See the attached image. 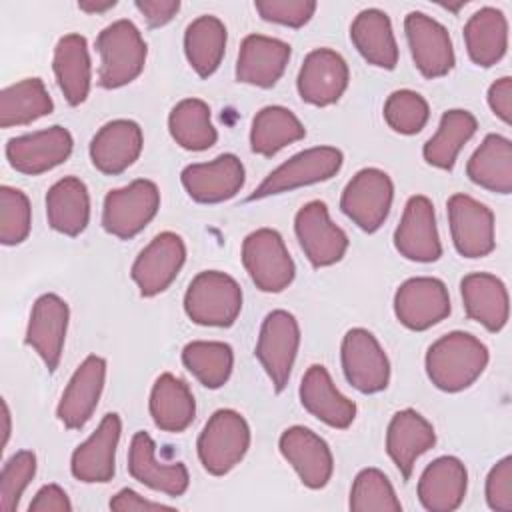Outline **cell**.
Here are the masks:
<instances>
[{
  "label": "cell",
  "mask_w": 512,
  "mask_h": 512,
  "mask_svg": "<svg viewBox=\"0 0 512 512\" xmlns=\"http://www.w3.org/2000/svg\"><path fill=\"white\" fill-rule=\"evenodd\" d=\"M464 42L474 64L494 66L508 48V20L502 10L486 6L474 12L464 24Z\"/></svg>",
  "instance_id": "cell-35"
},
{
  "label": "cell",
  "mask_w": 512,
  "mask_h": 512,
  "mask_svg": "<svg viewBox=\"0 0 512 512\" xmlns=\"http://www.w3.org/2000/svg\"><path fill=\"white\" fill-rule=\"evenodd\" d=\"M52 68L56 82L70 106H78L88 98L92 82V66L88 42L82 34H66L54 48Z\"/></svg>",
  "instance_id": "cell-31"
},
{
  "label": "cell",
  "mask_w": 512,
  "mask_h": 512,
  "mask_svg": "<svg viewBox=\"0 0 512 512\" xmlns=\"http://www.w3.org/2000/svg\"><path fill=\"white\" fill-rule=\"evenodd\" d=\"M486 502L492 510H512V458L498 460L486 476Z\"/></svg>",
  "instance_id": "cell-48"
},
{
  "label": "cell",
  "mask_w": 512,
  "mask_h": 512,
  "mask_svg": "<svg viewBox=\"0 0 512 512\" xmlns=\"http://www.w3.org/2000/svg\"><path fill=\"white\" fill-rule=\"evenodd\" d=\"M110 510H114V512H154V510H174V508L168 504H162V502H152V500L140 496L132 488H122L118 494L112 496Z\"/></svg>",
  "instance_id": "cell-51"
},
{
  "label": "cell",
  "mask_w": 512,
  "mask_h": 512,
  "mask_svg": "<svg viewBox=\"0 0 512 512\" xmlns=\"http://www.w3.org/2000/svg\"><path fill=\"white\" fill-rule=\"evenodd\" d=\"M128 472L140 484L168 496H182L190 484L186 466L182 462L158 460L154 440L142 430L132 436L128 450Z\"/></svg>",
  "instance_id": "cell-24"
},
{
  "label": "cell",
  "mask_w": 512,
  "mask_h": 512,
  "mask_svg": "<svg viewBox=\"0 0 512 512\" xmlns=\"http://www.w3.org/2000/svg\"><path fill=\"white\" fill-rule=\"evenodd\" d=\"M460 294L470 320L490 332H500L508 322V290L500 278L488 272H472L462 278Z\"/></svg>",
  "instance_id": "cell-30"
},
{
  "label": "cell",
  "mask_w": 512,
  "mask_h": 512,
  "mask_svg": "<svg viewBox=\"0 0 512 512\" xmlns=\"http://www.w3.org/2000/svg\"><path fill=\"white\" fill-rule=\"evenodd\" d=\"M476 128L478 122L472 112L460 108L444 112L438 130L422 148L424 160L440 170H452L458 152L474 136Z\"/></svg>",
  "instance_id": "cell-39"
},
{
  "label": "cell",
  "mask_w": 512,
  "mask_h": 512,
  "mask_svg": "<svg viewBox=\"0 0 512 512\" xmlns=\"http://www.w3.org/2000/svg\"><path fill=\"white\" fill-rule=\"evenodd\" d=\"M74 140L64 126H50L32 134L10 138L6 158L16 172L36 176L60 166L72 152Z\"/></svg>",
  "instance_id": "cell-15"
},
{
  "label": "cell",
  "mask_w": 512,
  "mask_h": 512,
  "mask_svg": "<svg viewBox=\"0 0 512 512\" xmlns=\"http://www.w3.org/2000/svg\"><path fill=\"white\" fill-rule=\"evenodd\" d=\"M142 128L134 120L106 122L90 142V160L102 174L114 176L130 168L142 152Z\"/></svg>",
  "instance_id": "cell-26"
},
{
  "label": "cell",
  "mask_w": 512,
  "mask_h": 512,
  "mask_svg": "<svg viewBox=\"0 0 512 512\" xmlns=\"http://www.w3.org/2000/svg\"><path fill=\"white\" fill-rule=\"evenodd\" d=\"M466 488V466L456 456H440L420 474L418 500L430 512H452L462 504Z\"/></svg>",
  "instance_id": "cell-29"
},
{
  "label": "cell",
  "mask_w": 512,
  "mask_h": 512,
  "mask_svg": "<svg viewBox=\"0 0 512 512\" xmlns=\"http://www.w3.org/2000/svg\"><path fill=\"white\" fill-rule=\"evenodd\" d=\"M114 6H116L114 0H108V2H78V8L84 10V12H90V14H94V12H106V10L114 8Z\"/></svg>",
  "instance_id": "cell-53"
},
{
  "label": "cell",
  "mask_w": 512,
  "mask_h": 512,
  "mask_svg": "<svg viewBox=\"0 0 512 512\" xmlns=\"http://www.w3.org/2000/svg\"><path fill=\"white\" fill-rule=\"evenodd\" d=\"M306 136L304 124L284 106H264L256 112L250 128L252 152L260 156H274L284 146Z\"/></svg>",
  "instance_id": "cell-38"
},
{
  "label": "cell",
  "mask_w": 512,
  "mask_h": 512,
  "mask_svg": "<svg viewBox=\"0 0 512 512\" xmlns=\"http://www.w3.org/2000/svg\"><path fill=\"white\" fill-rule=\"evenodd\" d=\"M68 494L58 484L42 486L28 506V512H70Z\"/></svg>",
  "instance_id": "cell-50"
},
{
  "label": "cell",
  "mask_w": 512,
  "mask_h": 512,
  "mask_svg": "<svg viewBox=\"0 0 512 512\" xmlns=\"http://www.w3.org/2000/svg\"><path fill=\"white\" fill-rule=\"evenodd\" d=\"M242 264L262 292H282L294 280L296 268L282 236L272 228H258L242 242Z\"/></svg>",
  "instance_id": "cell-6"
},
{
  "label": "cell",
  "mask_w": 512,
  "mask_h": 512,
  "mask_svg": "<svg viewBox=\"0 0 512 512\" xmlns=\"http://www.w3.org/2000/svg\"><path fill=\"white\" fill-rule=\"evenodd\" d=\"M196 448L204 470L224 476L246 456L250 448V426L236 410H216L204 424Z\"/></svg>",
  "instance_id": "cell-4"
},
{
  "label": "cell",
  "mask_w": 512,
  "mask_h": 512,
  "mask_svg": "<svg viewBox=\"0 0 512 512\" xmlns=\"http://www.w3.org/2000/svg\"><path fill=\"white\" fill-rule=\"evenodd\" d=\"M488 348L468 332H448L426 352V374L444 392H460L472 386L488 366Z\"/></svg>",
  "instance_id": "cell-1"
},
{
  "label": "cell",
  "mask_w": 512,
  "mask_h": 512,
  "mask_svg": "<svg viewBox=\"0 0 512 512\" xmlns=\"http://www.w3.org/2000/svg\"><path fill=\"white\" fill-rule=\"evenodd\" d=\"M54 102L40 78H24L0 92V126H24L48 116Z\"/></svg>",
  "instance_id": "cell-40"
},
{
  "label": "cell",
  "mask_w": 512,
  "mask_h": 512,
  "mask_svg": "<svg viewBox=\"0 0 512 512\" xmlns=\"http://www.w3.org/2000/svg\"><path fill=\"white\" fill-rule=\"evenodd\" d=\"M122 420L108 412L98 428L74 450L70 460L72 476L86 484L110 482L116 472V448L120 442Z\"/></svg>",
  "instance_id": "cell-18"
},
{
  "label": "cell",
  "mask_w": 512,
  "mask_h": 512,
  "mask_svg": "<svg viewBox=\"0 0 512 512\" xmlns=\"http://www.w3.org/2000/svg\"><path fill=\"white\" fill-rule=\"evenodd\" d=\"M148 408L156 428L172 434L184 432L196 416V400L188 384L170 372L156 378Z\"/></svg>",
  "instance_id": "cell-33"
},
{
  "label": "cell",
  "mask_w": 512,
  "mask_h": 512,
  "mask_svg": "<svg viewBox=\"0 0 512 512\" xmlns=\"http://www.w3.org/2000/svg\"><path fill=\"white\" fill-rule=\"evenodd\" d=\"M488 106L504 122H512V78L502 76L488 88Z\"/></svg>",
  "instance_id": "cell-49"
},
{
  "label": "cell",
  "mask_w": 512,
  "mask_h": 512,
  "mask_svg": "<svg viewBox=\"0 0 512 512\" xmlns=\"http://www.w3.org/2000/svg\"><path fill=\"white\" fill-rule=\"evenodd\" d=\"M170 136L184 150L200 152L216 144L218 132L210 120V106L200 98L180 100L168 116Z\"/></svg>",
  "instance_id": "cell-41"
},
{
  "label": "cell",
  "mask_w": 512,
  "mask_h": 512,
  "mask_svg": "<svg viewBox=\"0 0 512 512\" xmlns=\"http://www.w3.org/2000/svg\"><path fill=\"white\" fill-rule=\"evenodd\" d=\"M160 208V192L152 180L138 178L128 186L114 188L104 198L102 226L108 234L130 240L140 234Z\"/></svg>",
  "instance_id": "cell-5"
},
{
  "label": "cell",
  "mask_w": 512,
  "mask_h": 512,
  "mask_svg": "<svg viewBox=\"0 0 512 512\" xmlns=\"http://www.w3.org/2000/svg\"><path fill=\"white\" fill-rule=\"evenodd\" d=\"M136 8L146 18L150 28H160L176 16V12L180 10V2L178 0H138Z\"/></svg>",
  "instance_id": "cell-52"
},
{
  "label": "cell",
  "mask_w": 512,
  "mask_h": 512,
  "mask_svg": "<svg viewBox=\"0 0 512 512\" xmlns=\"http://www.w3.org/2000/svg\"><path fill=\"white\" fill-rule=\"evenodd\" d=\"M394 246L412 262H436L442 256L436 214L430 198L420 194L408 198L402 220L394 232Z\"/></svg>",
  "instance_id": "cell-21"
},
{
  "label": "cell",
  "mask_w": 512,
  "mask_h": 512,
  "mask_svg": "<svg viewBox=\"0 0 512 512\" xmlns=\"http://www.w3.org/2000/svg\"><path fill=\"white\" fill-rule=\"evenodd\" d=\"M300 346L298 320L286 310H272L258 334L256 358L266 370L276 392H282L290 380V372Z\"/></svg>",
  "instance_id": "cell-9"
},
{
  "label": "cell",
  "mask_w": 512,
  "mask_h": 512,
  "mask_svg": "<svg viewBox=\"0 0 512 512\" xmlns=\"http://www.w3.org/2000/svg\"><path fill=\"white\" fill-rule=\"evenodd\" d=\"M350 510L354 512H400L402 504L388 480L378 468H364L356 474L350 490Z\"/></svg>",
  "instance_id": "cell-43"
},
{
  "label": "cell",
  "mask_w": 512,
  "mask_h": 512,
  "mask_svg": "<svg viewBox=\"0 0 512 512\" xmlns=\"http://www.w3.org/2000/svg\"><path fill=\"white\" fill-rule=\"evenodd\" d=\"M280 454L306 488H324L334 472V458L324 438L304 426H290L278 440Z\"/></svg>",
  "instance_id": "cell-16"
},
{
  "label": "cell",
  "mask_w": 512,
  "mask_h": 512,
  "mask_svg": "<svg viewBox=\"0 0 512 512\" xmlns=\"http://www.w3.org/2000/svg\"><path fill=\"white\" fill-rule=\"evenodd\" d=\"M290 44L284 40L250 34L242 40L236 60V80L258 88H272L286 70Z\"/></svg>",
  "instance_id": "cell-27"
},
{
  "label": "cell",
  "mask_w": 512,
  "mask_h": 512,
  "mask_svg": "<svg viewBox=\"0 0 512 512\" xmlns=\"http://www.w3.org/2000/svg\"><path fill=\"white\" fill-rule=\"evenodd\" d=\"M298 394L304 410L332 428L344 430L356 418V404L338 392L322 364H312L304 372Z\"/></svg>",
  "instance_id": "cell-28"
},
{
  "label": "cell",
  "mask_w": 512,
  "mask_h": 512,
  "mask_svg": "<svg viewBox=\"0 0 512 512\" xmlns=\"http://www.w3.org/2000/svg\"><path fill=\"white\" fill-rule=\"evenodd\" d=\"M184 310L194 324L228 328L242 310V290L232 276L220 270H204L188 284Z\"/></svg>",
  "instance_id": "cell-3"
},
{
  "label": "cell",
  "mask_w": 512,
  "mask_h": 512,
  "mask_svg": "<svg viewBox=\"0 0 512 512\" xmlns=\"http://www.w3.org/2000/svg\"><path fill=\"white\" fill-rule=\"evenodd\" d=\"M96 50L100 54L98 84L114 90L130 84L140 76L146 64V42L130 20H116L102 28L96 38Z\"/></svg>",
  "instance_id": "cell-2"
},
{
  "label": "cell",
  "mask_w": 512,
  "mask_h": 512,
  "mask_svg": "<svg viewBox=\"0 0 512 512\" xmlns=\"http://www.w3.org/2000/svg\"><path fill=\"white\" fill-rule=\"evenodd\" d=\"M36 474V456L30 450H20L10 456L0 474V508L10 512L18 506L22 492Z\"/></svg>",
  "instance_id": "cell-46"
},
{
  "label": "cell",
  "mask_w": 512,
  "mask_h": 512,
  "mask_svg": "<svg viewBox=\"0 0 512 512\" xmlns=\"http://www.w3.org/2000/svg\"><path fill=\"white\" fill-rule=\"evenodd\" d=\"M106 360L92 354L88 356L68 380L56 408L58 420L68 430H80L94 414L104 390Z\"/></svg>",
  "instance_id": "cell-23"
},
{
  "label": "cell",
  "mask_w": 512,
  "mask_h": 512,
  "mask_svg": "<svg viewBox=\"0 0 512 512\" xmlns=\"http://www.w3.org/2000/svg\"><path fill=\"white\" fill-rule=\"evenodd\" d=\"M2 420H4V440H2V446H6V442L10 438V410H8L6 400H2Z\"/></svg>",
  "instance_id": "cell-54"
},
{
  "label": "cell",
  "mask_w": 512,
  "mask_h": 512,
  "mask_svg": "<svg viewBox=\"0 0 512 512\" xmlns=\"http://www.w3.org/2000/svg\"><path fill=\"white\" fill-rule=\"evenodd\" d=\"M342 160V152L334 146H314L302 150L272 170L248 196V202L330 180L342 168Z\"/></svg>",
  "instance_id": "cell-7"
},
{
  "label": "cell",
  "mask_w": 512,
  "mask_h": 512,
  "mask_svg": "<svg viewBox=\"0 0 512 512\" xmlns=\"http://www.w3.org/2000/svg\"><path fill=\"white\" fill-rule=\"evenodd\" d=\"M350 40L368 64L384 70L396 68L398 44L386 12L378 8L358 12L350 26Z\"/></svg>",
  "instance_id": "cell-32"
},
{
  "label": "cell",
  "mask_w": 512,
  "mask_h": 512,
  "mask_svg": "<svg viewBox=\"0 0 512 512\" xmlns=\"http://www.w3.org/2000/svg\"><path fill=\"white\" fill-rule=\"evenodd\" d=\"M32 212L28 196L12 186L0 188V242L16 246L30 234Z\"/></svg>",
  "instance_id": "cell-45"
},
{
  "label": "cell",
  "mask_w": 512,
  "mask_h": 512,
  "mask_svg": "<svg viewBox=\"0 0 512 512\" xmlns=\"http://www.w3.org/2000/svg\"><path fill=\"white\" fill-rule=\"evenodd\" d=\"M436 444L434 426L416 410H398L386 430V452L400 476L410 480L414 462Z\"/></svg>",
  "instance_id": "cell-25"
},
{
  "label": "cell",
  "mask_w": 512,
  "mask_h": 512,
  "mask_svg": "<svg viewBox=\"0 0 512 512\" xmlns=\"http://www.w3.org/2000/svg\"><path fill=\"white\" fill-rule=\"evenodd\" d=\"M428 116V102L414 90H394L384 102V120L398 134H418Z\"/></svg>",
  "instance_id": "cell-44"
},
{
  "label": "cell",
  "mask_w": 512,
  "mask_h": 512,
  "mask_svg": "<svg viewBox=\"0 0 512 512\" xmlns=\"http://www.w3.org/2000/svg\"><path fill=\"white\" fill-rule=\"evenodd\" d=\"M182 364L206 388H222L234 366L230 344L216 340H194L182 350Z\"/></svg>",
  "instance_id": "cell-42"
},
{
  "label": "cell",
  "mask_w": 512,
  "mask_h": 512,
  "mask_svg": "<svg viewBox=\"0 0 512 512\" xmlns=\"http://www.w3.org/2000/svg\"><path fill=\"white\" fill-rule=\"evenodd\" d=\"M68 318V304L58 294H42L32 306L24 342L38 352L48 372H54L60 364Z\"/></svg>",
  "instance_id": "cell-22"
},
{
  "label": "cell",
  "mask_w": 512,
  "mask_h": 512,
  "mask_svg": "<svg viewBox=\"0 0 512 512\" xmlns=\"http://www.w3.org/2000/svg\"><path fill=\"white\" fill-rule=\"evenodd\" d=\"M226 50V26L220 18L212 14L198 16L186 26L184 32V52L200 78L212 76Z\"/></svg>",
  "instance_id": "cell-37"
},
{
  "label": "cell",
  "mask_w": 512,
  "mask_h": 512,
  "mask_svg": "<svg viewBox=\"0 0 512 512\" xmlns=\"http://www.w3.org/2000/svg\"><path fill=\"white\" fill-rule=\"evenodd\" d=\"M48 224L64 234L78 236L90 220V196L86 184L76 176H64L46 192Z\"/></svg>",
  "instance_id": "cell-34"
},
{
  "label": "cell",
  "mask_w": 512,
  "mask_h": 512,
  "mask_svg": "<svg viewBox=\"0 0 512 512\" xmlns=\"http://www.w3.org/2000/svg\"><path fill=\"white\" fill-rule=\"evenodd\" d=\"M254 8L266 22H276L290 28L304 26L316 12L314 0H258Z\"/></svg>",
  "instance_id": "cell-47"
},
{
  "label": "cell",
  "mask_w": 512,
  "mask_h": 512,
  "mask_svg": "<svg viewBox=\"0 0 512 512\" xmlns=\"http://www.w3.org/2000/svg\"><path fill=\"white\" fill-rule=\"evenodd\" d=\"M348 64L332 48L312 50L298 72V94L312 106H330L340 100L348 88Z\"/></svg>",
  "instance_id": "cell-19"
},
{
  "label": "cell",
  "mask_w": 512,
  "mask_h": 512,
  "mask_svg": "<svg viewBox=\"0 0 512 512\" xmlns=\"http://www.w3.org/2000/svg\"><path fill=\"white\" fill-rule=\"evenodd\" d=\"M394 184L380 168H362L346 184L340 208L364 232H376L388 218Z\"/></svg>",
  "instance_id": "cell-8"
},
{
  "label": "cell",
  "mask_w": 512,
  "mask_h": 512,
  "mask_svg": "<svg viewBox=\"0 0 512 512\" xmlns=\"http://www.w3.org/2000/svg\"><path fill=\"white\" fill-rule=\"evenodd\" d=\"M468 178L498 194L512 192V144L506 136L488 134L466 164Z\"/></svg>",
  "instance_id": "cell-36"
},
{
  "label": "cell",
  "mask_w": 512,
  "mask_h": 512,
  "mask_svg": "<svg viewBox=\"0 0 512 512\" xmlns=\"http://www.w3.org/2000/svg\"><path fill=\"white\" fill-rule=\"evenodd\" d=\"M448 222L454 248L464 258H484L494 246V214L468 194L448 198Z\"/></svg>",
  "instance_id": "cell-13"
},
{
  "label": "cell",
  "mask_w": 512,
  "mask_h": 512,
  "mask_svg": "<svg viewBox=\"0 0 512 512\" xmlns=\"http://www.w3.org/2000/svg\"><path fill=\"white\" fill-rule=\"evenodd\" d=\"M394 314L410 330H428L450 314V296L442 280L416 276L400 284L394 296Z\"/></svg>",
  "instance_id": "cell-14"
},
{
  "label": "cell",
  "mask_w": 512,
  "mask_h": 512,
  "mask_svg": "<svg viewBox=\"0 0 512 512\" xmlns=\"http://www.w3.org/2000/svg\"><path fill=\"white\" fill-rule=\"evenodd\" d=\"M342 370L358 392L376 394L390 382V362L380 342L366 328H352L342 340Z\"/></svg>",
  "instance_id": "cell-10"
},
{
  "label": "cell",
  "mask_w": 512,
  "mask_h": 512,
  "mask_svg": "<svg viewBox=\"0 0 512 512\" xmlns=\"http://www.w3.org/2000/svg\"><path fill=\"white\" fill-rule=\"evenodd\" d=\"M186 260L184 240L176 232L156 234L136 256L130 276L144 298L164 292Z\"/></svg>",
  "instance_id": "cell-11"
},
{
  "label": "cell",
  "mask_w": 512,
  "mask_h": 512,
  "mask_svg": "<svg viewBox=\"0 0 512 512\" xmlns=\"http://www.w3.org/2000/svg\"><path fill=\"white\" fill-rule=\"evenodd\" d=\"M296 238L314 268L340 262L348 250L346 232L330 220L328 206L320 200L304 204L294 218Z\"/></svg>",
  "instance_id": "cell-12"
},
{
  "label": "cell",
  "mask_w": 512,
  "mask_h": 512,
  "mask_svg": "<svg viewBox=\"0 0 512 512\" xmlns=\"http://www.w3.org/2000/svg\"><path fill=\"white\" fill-rule=\"evenodd\" d=\"M188 196L200 204H216L234 198L244 186V164L234 154H220L212 162L190 164L180 174Z\"/></svg>",
  "instance_id": "cell-20"
},
{
  "label": "cell",
  "mask_w": 512,
  "mask_h": 512,
  "mask_svg": "<svg viewBox=\"0 0 512 512\" xmlns=\"http://www.w3.org/2000/svg\"><path fill=\"white\" fill-rule=\"evenodd\" d=\"M404 32L410 54L426 78L446 76L454 66V48L448 30L424 12H410L404 18Z\"/></svg>",
  "instance_id": "cell-17"
}]
</instances>
